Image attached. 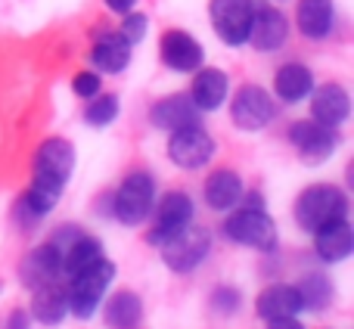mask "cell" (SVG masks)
I'll return each instance as SVG.
<instances>
[{
    "label": "cell",
    "mask_w": 354,
    "mask_h": 329,
    "mask_svg": "<svg viewBox=\"0 0 354 329\" xmlns=\"http://www.w3.org/2000/svg\"><path fill=\"white\" fill-rule=\"evenodd\" d=\"M115 283V264L109 258H100L97 264L78 270L75 276H68L66 299H68V314L78 320H91L97 314V308L103 305L109 286Z\"/></svg>",
    "instance_id": "obj_1"
},
{
    "label": "cell",
    "mask_w": 354,
    "mask_h": 329,
    "mask_svg": "<svg viewBox=\"0 0 354 329\" xmlns=\"http://www.w3.org/2000/svg\"><path fill=\"white\" fill-rule=\"evenodd\" d=\"M292 212H295V224L305 233H314L317 227L330 224V220L348 218V196L336 183H314V187L299 193Z\"/></svg>",
    "instance_id": "obj_2"
},
{
    "label": "cell",
    "mask_w": 354,
    "mask_h": 329,
    "mask_svg": "<svg viewBox=\"0 0 354 329\" xmlns=\"http://www.w3.org/2000/svg\"><path fill=\"white\" fill-rule=\"evenodd\" d=\"M156 180L147 171H131L112 196V218L124 227H140L153 214Z\"/></svg>",
    "instance_id": "obj_3"
},
{
    "label": "cell",
    "mask_w": 354,
    "mask_h": 329,
    "mask_svg": "<svg viewBox=\"0 0 354 329\" xmlns=\"http://www.w3.org/2000/svg\"><path fill=\"white\" fill-rule=\"evenodd\" d=\"M159 252H162V261H165L168 270H174V274H193L208 258V252H212V233H208L205 227L187 224L183 230L171 233V236L159 245Z\"/></svg>",
    "instance_id": "obj_4"
},
{
    "label": "cell",
    "mask_w": 354,
    "mask_h": 329,
    "mask_svg": "<svg viewBox=\"0 0 354 329\" xmlns=\"http://www.w3.org/2000/svg\"><path fill=\"white\" fill-rule=\"evenodd\" d=\"M224 236L236 245L255 252H277V224L268 212H255V208H236L227 214L224 220Z\"/></svg>",
    "instance_id": "obj_5"
},
{
    "label": "cell",
    "mask_w": 354,
    "mask_h": 329,
    "mask_svg": "<svg viewBox=\"0 0 354 329\" xmlns=\"http://www.w3.org/2000/svg\"><path fill=\"white\" fill-rule=\"evenodd\" d=\"M72 171H75V147L66 137H50V140H44L41 147H37L35 159H31V180L66 187Z\"/></svg>",
    "instance_id": "obj_6"
},
{
    "label": "cell",
    "mask_w": 354,
    "mask_h": 329,
    "mask_svg": "<svg viewBox=\"0 0 354 329\" xmlns=\"http://www.w3.org/2000/svg\"><path fill=\"white\" fill-rule=\"evenodd\" d=\"M214 156V140L202 124H187V128L171 131L168 140V159L183 171H199L212 162Z\"/></svg>",
    "instance_id": "obj_7"
},
{
    "label": "cell",
    "mask_w": 354,
    "mask_h": 329,
    "mask_svg": "<svg viewBox=\"0 0 354 329\" xmlns=\"http://www.w3.org/2000/svg\"><path fill=\"white\" fill-rule=\"evenodd\" d=\"M289 143L305 164H324L339 149V134L336 128H326L311 118V122H295L289 128Z\"/></svg>",
    "instance_id": "obj_8"
},
{
    "label": "cell",
    "mask_w": 354,
    "mask_h": 329,
    "mask_svg": "<svg viewBox=\"0 0 354 329\" xmlns=\"http://www.w3.org/2000/svg\"><path fill=\"white\" fill-rule=\"evenodd\" d=\"M153 230H149V245H162L171 233L183 230L187 224H193V214H196V205L193 199H189L183 189H171V193H165L159 202L153 205Z\"/></svg>",
    "instance_id": "obj_9"
},
{
    "label": "cell",
    "mask_w": 354,
    "mask_h": 329,
    "mask_svg": "<svg viewBox=\"0 0 354 329\" xmlns=\"http://www.w3.org/2000/svg\"><path fill=\"white\" fill-rule=\"evenodd\" d=\"M274 97H270L264 87L258 84H245L236 91V97H233L230 103V118L233 124H236L239 131H261L268 128L270 122H274Z\"/></svg>",
    "instance_id": "obj_10"
},
{
    "label": "cell",
    "mask_w": 354,
    "mask_h": 329,
    "mask_svg": "<svg viewBox=\"0 0 354 329\" xmlns=\"http://www.w3.org/2000/svg\"><path fill=\"white\" fill-rule=\"evenodd\" d=\"M252 6H255V0H212L208 3L212 25L221 41L230 44V47H243L245 37H249Z\"/></svg>",
    "instance_id": "obj_11"
},
{
    "label": "cell",
    "mask_w": 354,
    "mask_h": 329,
    "mask_svg": "<svg viewBox=\"0 0 354 329\" xmlns=\"http://www.w3.org/2000/svg\"><path fill=\"white\" fill-rule=\"evenodd\" d=\"M286 37H289V22L280 10H274L268 3L252 6V22H249L245 44H252L261 53H274V50H280L286 44Z\"/></svg>",
    "instance_id": "obj_12"
},
{
    "label": "cell",
    "mask_w": 354,
    "mask_h": 329,
    "mask_svg": "<svg viewBox=\"0 0 354 329\" xmlns=\"http://www.w3.org/2000/svg\"><path fill=\"white\" fill-rule=\"evenodd\" d=\"M311 236H314V252H317V258L324 264H342L354 252V227L348 224V218L330 220V224L317 227Z\"/></svg>",
    "instance_id": "obj_13"
},
{
    "label": "cell",
    "mask_w": 354,
    "mask_h": 329,
    "mask_svg": "<svg viewBox=\"0 0 354 329\" xmlns=\"http://www.w3.org/2000/svg\"><path fill=\"white\" fill-rule=\"evenodd\" d=\"M159 53H162V62H165L171 72H196V68L202 66V59H205L199 41H196L189 31H180V28H168L165 35H162Z\"/></svg>",
    "instance_id": "obj_14"
},
{
    "label": "cell",
    "mask_w": 354,
    "mask_h": 329,
    "mask_svg": "<svg viewBox=\"0 0 354 329\" xmlns=\"http://www.w3.org/2000/svg\"><path fill=\"white\" fill-rule=\"evenodd\" d=\"M59 264H62V252L53 243H41L19 261V283L25 289H35L41 283H50L59 276Z\"/></svg>",
    "instance_id": "obj_15"
},
{
    "label": "cell",
    "mask_w": 354,
    "mask_h": 329,
    "mask_svg": "<svg viewBox=\"0 0 354 329\" xmlns=\"http://www.w3.org/2000/svg\"><path fill=\"white\" fill-rule=\"evenodd\" d=\"M31 314V320H37L41 326H59L68 317V299H66V286L59 280L41 283L31 289V305L25 308Z\"/></svg>",
    "instance_id": "obj_16"
},
{
    "label": "cell",
    "mask_w": 354,
    "mask_h": 329,
    "mask_svg": "<svg viewBox=\"0 0 354 329\" xmlns=\"http://www.w3.org/2000/svg\"><path fill=\"white\" fill-rule=\"evenodd\" d=\"M351 115V97L342 84H324L311 91V118L326 128H339Z\"/></svg>",
    "instance_id": "obj_17"
},
{
    "label": "cell",
    "mask_w": 354,
    "mask_h": 329,
    "mask_svg": "<svg viewBox=\"0 0 354 329\" xmlns=\"http://www.w3.org/2000/svg\"><path fill=\"white\" fill-rule=\"evenodd\" d=\"M149 122L159 131H177L187 124H199V109L189 100V93H171L149 106Z\"/></svg>",
    "instance_id": "obj_18"
},
{
    "label": "cell",
    "mask_w": 354,
    "mask_h": 329,
    "mask_svg": "<svg viewBox=\"0 0 354 329\" xmlns=\"http://www.w3.org/2000/svg\"><path fill=\"white\" fill-rule=\"evenodd\" d=\"M202 193H205V205L212 208V212H230V208L239 205L245 187H243V177H239L236 171L218 168V171H212V174L205 177Z\"/></svg>",
    "instance_id": "obj_19"
},
{
    "label": "cell",
    "mask_w": 354,
    "mask_h": 329,
    "mask_svg": "<svg viewBox=\"0 0 354 329\" xmlns=\"http://www.w3.org/2000/svg\"><path fill=\"white\" fill-rule=\"evenodd\" d=\"M227 91H230V81L221 68H196L193 87H189V100L196 103L199 112H214L224 106Z\"/></svg>",
    "instance_id": "obj_20"
},
{
    "label": "cell",
    "mask_w": 354,
    "mask_h": 329,
    "mask_svg": "<svg viewBox=\"0 0 354 329\" xmlns=\"http://www.w3.org/2000/svg\"><path fill=\"white\" fill-rule=\"evenodd\" d=\"M91 62L106 75H118L131 62V44L122 37V31H103L97 35L91 50Z\"/></svg>",
    "instance_id": "obj_21"
},
{
    "label": "cell",
    "mask_w": 354,
    "mask_h": 329,
    "mask_svg": "<svg viewBox=\"0 0 354 329\" xmlns=\"http://www.w3.org/2000/svg\"><path fill=\"white\" fill-rule=\"evenodd\" d=\"M295 22H299V31L305 37L324 41L336 25V6H333V0H299Z\"/></svg>",
    "instance_id": "obj_22"
},
{
    "label": "cell",
    "mask_w": 354,
    "mask_h": 329,
    "mask_svg": "<svg viewBox=\"0 0 354 329\" xmlns=\"http://www.w3.org/2000/svg\"><path fill=\"white\" fill-rule=\"evenodd\" d=\"M140 320H143V299L137 292L122 289V292H112L106 299V308H103L106 329H137Z\"/></svg>",
    "instance_id": "obj_23"
},
{
    "label": "cell",
    "mask_w": 354,
    "mask_h": 329,
    "mask_svg": "<svg viewBox=\"0 0 354 329\" xmlns=\"http://www.w3.org/2000/svg\"><path fill=\"white\" fill-rule=\"evenodd\" d=\"M255 314L261 320H274V317H295L301 314V299L299 289L286 286V283H274L268 286L261 295L255 299Z\"/></svg>",
    "instance_id": "obj_24"
},
{
    "label": "cell",
    "mask_w": 354,
    "mask_h": 329,
    "mask_svg": "<svg viewBox=\"0 0 354 329\" xmlns=\"http://www.w3.org/2000/svg\"><path fill=\"white\" fill-rule=\"evenodd\" d=\"M274 91L283 103H301L305 97H311L314 91V75L301 62H286L277 68L274 75Z\"/></svg>",
    "instance_id": "obj_25"
},
{
    "label": "cell",
    "mask_w": 354,
    "mask_h": 329,
    "mask_svg": "<svg viewBox=\"0 0 354 329\" xmlns=\"http://www.w3.org/2000/svg\"><path fill=\"white\" fill-rule=\"evenodd\" d=\"M100 258H106V249H103V243H100L97 236H91V233H81L78 239H75L72 245H68L66 252H62V264H59V274L66 276H75L78 270H84V267H91V264H97Z\"/></svg>",
    "instance_id": "obj_26"
},
{
    "label": "cell",
    "mask_w": 354,
    "mask_h": 329,
    "mask_svg": "<svg viewBox=\"0 0 354 329\" xmlns=\"http://www.w3.org/2000/svg\"><path fill=\"white\" fill-rule=\"evenodd\" d=\"M295 289H299V299H301V311H326V308L333 305V283L326 274H320V270H311V274H305L299 283H295Z\"/></svg>",
    "instance_id": "obj_27"
},
{
    "label": "cell",
    "mask_w": 354,
    "mask_h": 329,
    "mask_svg": "<svg viewBox=\"0 0 354 329\" xmlns=\"http://www.w3.org/2000/svg\"><path fill=\"white\" fill-rule=\"evenodd\" d=\"M118 109H122V103H118L115 93H97V97H91V106L84 109V122L91 128H106L118 118Z\"/></svg>",
    "instance_id": "obj_28"
},
{
    "label": "cell",
    "mask_w": 354,
    "mask_h": 329,
    "mask_svg": "<svg viewBox=\"0 0 354 329\" xmlns=\"http://www.w3.org/2000/svg\"><path fill=\"white\" fill-rule=\"evenodd\" d=\"M208 308H212L218 317H233V314H239V308H243V292L233 286H218L212 292V299H208Z\"/></svg>",
    "instance_id": "obj_29"
},
{
    "label": "cell",
    "mask_w": 354,
    "mask_h": 329,
    "mask_svg": "<svg viewBox=\"0 0 354 329\" xmlns=\"http://www.w3.org/2000/svg\"><path fill=\"white\" fill-rule=\"evenodd\" d=\"M147 28H149V19L143 16V12H124V22H122V37L134 47V44H140L143 37H147Z\"/></svg>",
    "instance_id": "obj_30"
},
{
    "label": "cell",
    "mask_w": 354,
    "mask_h": 329,
    "mask_svg": "<svg viewBox=\"0 0 354 329\" xmlns=\"http://www.w3.org/2000/svg\"><path fill=\"white\" fill-rule=\"evenodd\" d=\"M100 87H103V81H100L97 72H78L72 78V91H75V97H81V100L97 97Z\"/></svg>",
    "instance_id": "obj_31"
},
{
    "label": "cell",
    "mask_w": 354,
    "mask_h": 329,
    "mask_svg": "<svg viewBox=\"0 0 354 329\" xmlns=\"http://www.w3.org/2000/svg\"><path fill=\"white\" fill-rule=\"evenodd\" d=\"M3 329H31V314L25 308H12V314L6 317Z\"/></svg>",
    "instance_id": "obj_32"
},
{
    "label": "cell",
    "mask_w": 354,
    "mask_h": 329,
    "mask_svg": "<svg viewBox=\"0 0 354 329\" xmlns=\"http://www.w3.org/2000/svg\"><path fill=\"white\" fill-rule=\"evenodd\" d=\"M268 329H305V323H301L299 314H295V317H274V320H268Z\"/></svg>",
    "instance_id": "obj_33"
},
{
    "label": "cell",
    "mask_w": 354,
    "mask_h": 329,
    "mask_svg": "<svg viewBox=\"0 0 354 329\" xmlns=\"http://www.w3.org/2000/svg\"><path fill=\"white\" fill-rule=\"evenodd\" d=\"M106 6L112 12H118V16H124V12H131L137 6V0H106Z\"/></svg>",
    "instance_id": "obj_34"
},
{
    "label": "cell",
    "mask_w": 354,
    "mask_h": 329,
    "mask_svg": "<svg viewBox=\"0 0 354 329\" xmlns=\"http://www.w3.org/2000/svg\"><path fill=\"white\" fill-rule=\"evenodd\" d=\"M239 202H243V208H255V212H264V196H261V193H249V196L243 193V199H239Z\"/></svg>",
    "instance_id": "obj_35"
}]
</instances>
